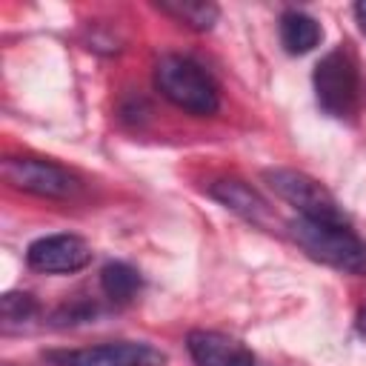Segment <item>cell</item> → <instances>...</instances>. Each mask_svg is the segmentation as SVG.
<instances>
[{"mask_svg": "<svg viewBox=\"0 0 366 366\" xmlns=\"http://www.w3.org/2000/svg\"><path fill=\"white\" fill-rule=\"evenodd\" d=\"M289 234L312 260L346 274H366V240L346 220L297 214L289 223Z\"/></svg>", "mask_w": 366, "mask_h": 366, "instance_id": "6da1fadb", "label": "cell"}, {"mask_svg": "<svg viewBox=\"0 0 366 366\" xmlns=\"http://www.w3.org/2000/svg\"><path fill=\"white\" fill-rule=\"evenodd\" d=\"M315 97L317 106L337 120L355 117L366 103V77L360 71L357 54L349 43L335 46L317 66H315Z\"/></svg>", "mask_w": 366, "mask_h": 366, "instance_id": "7a4b0ae2", "label": "cell"}, {"mask_svg": "<svg viewBox=\"0 0 366 366\" xmlns=\"http://www.w3.org/2000/svg\"><path fill=\"white\" fill-rule=\"evenodd\" d=\"M157 92L189 114H214L220 109V89L214 77L186 54H163L154 63Z\"/></svg>", "mask_w": 366, "mask_h": 366, "instance_id": "3957f363", "label": "cell"}, {"mask_svg": "<svg viewBox=\"0 0 366 366\" xmlns=\"http://www.w3.org/2000/svg\"><path fill=\"white\" fill-rule=\"evenodd\" d=\"M3 177L9 186H14L26 194L49 197V200H66L80 186L77 177L66 166H60L54 160H43V157H6Z\"/></svg>", "mask_w": 366, "mask_h": 366, "instance_id": "277c9868", "label": "cell"}, {"mask_svg": "<svg viewBox=\"0 0 366 366\" xmlns=\"http://www.w3.org/2000/svg\"><path fill=\"white\" fill-rule=\"evenodd\" d=\"M43 360L51 366H160L166 355L149 343L114 340L77 349H51L43 355Z\"/></svg>", "mask_w": 366, "mask_h": 366, "instance_id": "5b68a950", "label": "cell"}, {"mask_svg": "<svg viewBox=\"0 0 366 366\" xmlns=\"http://www.w3.org/2000/svg\"><path fill=\"white\" fill-rule=\"evenodd\" d=\"M266 183L272 186V192L280 200H286L303 217L346 220V214L337 206V200L332 197V192L323 189L315 177H309L303 172H295V169H269L266 172Z\"/></svg>", "mask_w": 366, "mask_h": 366, "instance_id": "8992f818", "label": "cell"}, {"mask_svg": "<svg viewBox=\"0 0 366 366\" xmlns=\"http://www.w3.org/2000/svg\"><path fill=\"white\" fill-rule=\"evenodd\" d=\"M26 263L43 274H71L92 263V246L77 234H46L29 246Z\"/></svg>", "mask_w": 366, "mask_h": 366, "instance_id": "52a82bcc", "label": "cell"}, {"mask_svg": "<svg viewBox=\"0 0 366 366\" xmlns=\"http://www.w3.org/2000/svg\"><path fill=\"white\" fill-rule=\"evenodd\" d=\"M186 349L197 366H254V355L232 335L194 329L186 337Z\"/></svg>", "mask_w": 366, "mask_h": 366, "instance_id": "ba28073f", "label": "cell"}, {"mask_svg": "<svg viewBox=\"0 0 366 366\" xmlns=\"http://www.w3.org/2000/svg\"><path fill=\"white\" fill-rule=\"evenodd\" d=\"M209 194H212L217 203H223L226 209L243 214L246 220L263 223L266 214H269L266 200H263L252 186H246V183H240V180H217V183L209 189Z\"/></svg>", "mask_w": 366, "mask_h": 366, "instance_id": "9c48e42d", "label": "cell"}, {"mask_svg": "<svg viewBox=\"0 0 366 366\" xmlns=\"http://www.w3.org/2000/svg\"><path fill=\"white\" fill-rule=\"evenodd\" d=\"M323 37L320 23L306 11H286L280 17V43L289 54H306L312 51Z\"/></svg>", "mask_w": 366, "mask_h": 366, "instance_id": "30bf717a", "label": "cell"}, {"mask_svg": "<svg viewBox=\"0 0 366 366\" xmlns=\"http://www.w3.org/2000/svg\"><path fill=\"white\" fill-rule=\"evenodd\" d=\"M140 286H143L140 272H137L134 266L123 263V260L106 263L103 272H100V289H103V295H106L112 303H117V306L132 303V300L140 295Z\"/></svg>", "mask_w": 366, "mask_h": 366, "instance_id": "8fae6325", "label": "cell"}, {"mask_svg": "<svg viewBox=\"0 0 366 366\" xmlns=\"http://www.w3.org/2000/svg\"><path fill=\"white\" fill-rule=\"evenodd\" d=\"M157 9L169 17H174L177 23H186L189 29L206 31L217 23L220 9L214 3H203V0H160Z\"/></svg>", "mask_w": 366, "mask_h": 366, "instance_id": "7c38bea8", "label": "cell"}, {"mask_svg": "<svg viewBox=\"0 0 366 366\" xmlns=\"http://www.w3.org/2000/svg\"><path fill=\"white\" fill-rule=\"evenodd\" d=\"M40 306L29 292H6L0 297V326L6 335L23 332L31 326V320L37 317Z\"/></svg>", "mask_w": 366, "mask_h": 366, "instance_id": "4fadbf2b", "label": "cell"}, {"mask_svg": "<svg viewBox=\"0 0 366 366\" xmlns=\"http://www.w3.org/2000/svg\"><path fill=\"white\" fill-rule=\"evenodd\" d=\"M355 20H357V26H360V31H363V37H366V0L355 6Z\"/></svg>", "mask_w": 366, "mask_h": 366, "instance_id": "5bb4252c", "label": "cell"}, {"mask_svg": "<svg viewBox=\"0 0 366 366\" xmlns=\"http://www.w3.org/2000/svg\"><path fill=\"white\" fill-rule=\"evenodd\" d=\"M357 332H360V337L366 340V306L357 312Z\"/></svg>", "mask_w": 366, "mask_h": 366, "instance_id": "9a60e30c", "label": "cell"}]
</instances>
